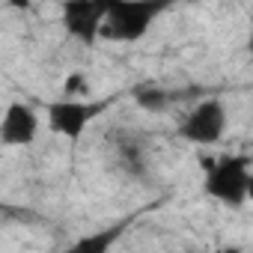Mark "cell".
<instances>
[{
	"mask_svg": "<svg viewBox=\"0 0 253 253\" xmlns=\"http://www.w3.org/2000/svg\"><path fill=\"white\" fill-rule=\"evenodd\" d=\"M167 9V3H152V0H119L107 3L104 18V36L113 42H137L149 33L155 18Z\"/></svg>",
	"mask_w": 253,
	"mask_h": 253,
	"instance_id": "obj_1",
	"label": "cell"
},
{
	"mask_svg": "<svg viewBox=\"0 0 253 253\" xmlns=\"http://www.w3.org/2000/svg\"><path fill=\"white\" fill-rule=\"evenodd\" d=\"M250 158L247 155H226L214 161L206 173V194L220 200L223 206H244L247 203V185H250Z\"/></svg>",
	"mask_w": 253,
	"mask_h": 253,
	"instance_id": "obj_2",
	"label": "cell"
},
{
	"mask_svg": "<svg viewBox=\"0 0 253 253\" xmlns=\"http://www.w3.org/2000/svg\"><path fill=\"white\" fill-rule=\"evenodd\" d=\"M226 104L220 98H206L179 122V134L191 143L211 146L226 134Z\"/></svg>",
	"mask_w": 253,
	"mask_h": 253,
	"instance_id": "obj_3",
	"label": "cell"
},
{
	"mask_svg": "<svg viewBox=\"0 0 253 253\" xmlns=\"http://www.w3.org/2000/svg\"><path fill=\"white\" fill-rule=\"evenodd\" d=\"M104 110L101 101H84V98H57L45 107L48 113V125H51V131L66 137V140H81L84 131H86V125Z\"/></svg>",
	"mask_w": 253,
	"mask_h": 253,
	"instance_id": "obj_4",
	"label": "cell"
},
{
	"mask_svg": "<svg viewBox=\"0 0 253 253\" xmlns=\"http://www.w3.org/2000/svg\"><path fill=\"white\" fill-rule=\"evenodd\" d=\"M107 18V3H95V0H72L63 6V27L72 39L81 45H95V39L104 30Z\"/></svg>",
	"mask_w": 253,
	"mask_h": 253,
	"instance_id": "obj_5",
	"label": "cell"
},
{
	"mask_svg": "<svg viewBox=\"0 0 253 253\" xmlns=\"http://www.w3.org/2000/svg\"><path fill=\"white\" fill-rule=\"evenodd\" d=\"M36 134H39L36 110L24 101H12L3 113V122H0V140L6 146H27L36 140Z\"/></svg>",
	"mask_w": 253,
	"mask_h": 253,
	"instance_id": "obj_6",
	"label": "cell"
},
{
	"mask_svg": "<svg viewBox=\"0 0 253 253\" xmlns=\"http://www.w3.org/2000/svg\"><path fill=\"white\" fill-rule=\"evenodd\" d=\"M122 223L119 226H107V229H98V232H89V235H81L78 241H72L66 247V253H110L113 244L119 241L122 235Z\"/></svg>",
	"mask_w": 253,
	"mask_h": 253,
	"instance_id": "obj_7",
	"label": "cell"
},
{
	"mask_svg": "<svg viewBox=\"0 0 253 253\" xmlns=\"http://www.w3.org/2000/svg\"><path fill=\"white\" fill-rule=\"evenodd\" d=\"M131 95H134L137 107H143L146 113H164L170 107V95L161 86H134Z\"/></svg>",
	"mask_w": 253,
	"mask_h": 253,
	"instance_id": "obj_8",
	"label": "cell"
},
{
	"mask_svg": "<svg viewBox=\"0 0 253 253\" xmlns=\"http://www.w3.org/2000/svg\"><path fill=\"white\" fill-rule=\"evenodd\" d=\"M84 92H86V78L81 72H72L66 78V84H63V95L66 98H75V95H84Z\"/></svg>",
	"mask_w": 253,
	"mask_h": 253,
	"instance_id": "obj_9",
	"label": "cell"
},
{
	"mask_svg": "<svg viewBox=\"0 0 253 253\" xmlns=\"http://www.w3.org/2000/svg\"><path fill=\"white\" fill-rule=\"evenodd\" d=\"M247 51L253 54V21H250V33H247Z\"/></svg>",
	"mask_w": 253,
	"mask_h": 253,
	"instance_id": "obj_10",
	"label": "cell"
},
{
	"mask_svg": "<svg viewBox=\"0 0 253 253\" xmlns=\"http://www.w3.org/2000/svg\"><path fill=\"white\" fill-rule=\"evenodd\" d=\"M247 200L253 203V176H250V185H247Z\"/></svg>",
	"mask_w": 253,
	"mask_h": 253,
	"instance_id": "obj_11",
	"label": "cell"
},
{
	"mask_svg": "<svg viewBox=\"0 0 253 253\" xmlns=\"http://www.w3.org/2000/svg\"><path fill=\"white\" fill-rule=\"evenodd\" d=\"M214 253H241V250H235V247H220V250H214Z\"/></svg>",
	"mask_w": 253,
	"mask_h": 253,
	"instance_id": "obj_12",
	"label": "cell"
}]
</instances>
